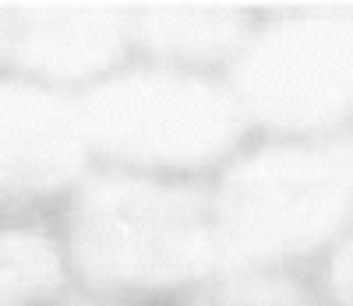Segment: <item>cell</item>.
I'll return each instance as SVG.
<instances>
[{
    "mask_svg": "<svg viewBox=\"0 0 353 306\" xmlns=\"http://www.w3.org/2000/svg\"><path fill=\"white\" fill-rule=\"evenodd\" d=\"M74 289L173 306L223 261L209 179L96 166L53 211Z\"/></svg>",
    "mask_w": 353,
    "mask_h": 306,
    "instance_id": "obj_1",
    "label": "cell"
},
{
    "mask_svg": "<svg viewBox=\"0 0 353 306\" xmlns=\"http://www.w3.org/2000/svg\"><path fill=\"white\" fill-rule=\"evenodd\" d=\"M96 166L212 179L258 134L226 71L131 56L78 91Z\"/></svg>",
    "mask_w": 353,
    "mask_h": 306,
    "instance_id": "obj_2",
    "label": "cell"
},
{
    "mask_svg": "<svg viewBox=\"0 0 353 306\" xmlns=\"http://www.w3.org/2000/svg\"><path fill=\"white\" fill-rule=\"evenodd\" d=\"M209 187L226 267H311L353 226L339 134H254Z\"/></svg>",
    "mask_w": 353,
    "mask_h": 306,
    "instance_id": "obj_3",
    "label": "cell"
},
{
    "mask_svg": "<svg viewBox=\"0 0 353 306\" xmlns=\"http://www.w3.org/2000/svg\"><path fill=\"white\" fill-rule=\"evenodd\" d=\"M226 74L258 134H343L353 124V11H261Z\"/></svg>",
    "mask_w": 353,
    "mask_h": 306,
    "instance_id": "obj_4",
    "label": "cell"
},
{
    "mask_svg": "<svg viewBox=\"0 0 353 306\" xmlns=\"http://www.w3.org/2000/svg\"><path fill=\"white\" fill-rule=\"evenodd\" d=\"M92 169L78 91L0 71V211L53 215Z\"/></svg>",
    "mask_w": 353,
    "mask_h": 306,
    "instance_id": "obj_5",
    "label": "cell"
},
{
    "mask_svg": "<svg viewBox=\"0 0 353 306\" xmlns=\"http://www.w3.org/2000/svg\"><path fill=\"white\" fill-rule=\"evenodd\" d=\"M134 56L131 4L106 0H36L18 4L11 64L68 91H85Z\"/></svg>",
    "mask_w": 353,
    "mask_h": 306,
    "instance_id": "obj_6",
    "label": "cell"
},
{
    "mask_svg": "<svg viewBox=\"0 0 353 306\" xmlns=\"http://www.w3.org/2000/svg\"><path fill=\"white\" fill-rule=\"evenodd\" d=\"M261 11L248 4H216V0H152L131 4L134 56L166 60V64L226 71L244 43L251 39Z\"/></svg>",
    "mask_w": 353,
    "mask_h": 306,
    "instance_id": "obj_7",
    "label": "cell"
},
{
    "mask_svg": "<svg viewBox=\"0 0 353 306\" xmlns=\"http://www.w3.org/2000/svg\"><path fill=\"white\" fill-rule=\"evenodd\" d=\"M71 292L57 219L0 211V306H61Z\"/></svg>",
    "mask_w": 353,
    "mask_h": 306,
    "instance_id": "obj_8",
    "label": "cell"
},
{
    "mask_svg": "<svg viewBox=\"0 0 353 306\" xmlns=\"http://www.w3.org/2000/svg\"><path fill=\"white\" fill-rule=\"evenodd\" d=\"M173 306H325L311 267H219Z\"/></svg>",
    "mask_w": 353,
    "mask_h": 306,
    "instance_id": "obj_9",
    "label": "cell"
},
{
    "mask_svg": "<svg viewBox=\"0 0 353 306\" xmlns=\"http://www.w3.org/2000/svg\"><path fill=\"white\" fill-rule=\"evenodd\" d=\"M325 306H353V226L311 264Z\"/></svg>",
    "mask_w": 353,
    "mask_h": 306,
    "instance_id": "obj_10",
    "label": "cell"
},
{
    "mask_svg": "<svg viewBox=\"0 0 353 306\" xmlns=\"http://www.w3.org/2000/svg\"><path fill=\"white\" fill-rule=\"evenodd\" d=\"M14 18H18V4H0V71H8V64H11Z\"/></svg>",
    "mask_w": 353,
    "mask_h": 306,
    "instance_id": "obj_11",
    "label": "cell"
},
{
    "mask_svg": "<svg viewBox=\"0 0 353 306\" xmlns=\"http://www.w3.org/2000/svg\"><path fill=\"white\" fill-rule=\"evenodd\" d=\"M61 306H141V303H121V299H106V296H92V292L74 289Z\"/></svg>",
    "mask_w": 353,
    "mask_h": 306,
    "instance_id": "obj_12",
    "label": "cell"
},
{
    "mask_svg": "<svg viewBox=\"0 0 353 306\" xmlns=\"http://www.w3.org/2000/svg\"><path fill=\"white\" fill-rule=\"evenodd\" d=\"M339 138H343V148H346V159H350V169H353V124H350V127H346V131H343Z\"/></svg>",
    "mask_w": 353,
    "mask_h": 306,
    "instance_id": "obj_13",
    "label": "cell"
}]
</instances>
